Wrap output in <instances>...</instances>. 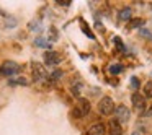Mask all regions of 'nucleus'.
Returning <instances> with one entry per match:
<instances>
[{
	"label": "nucleus",
	"instance_id": "6",
	"mask_svg": "<svg viewBox=\"0 0 152 135\" xmlns=\"http://www.w3.org/2000/svg\"><path fill=\"white\" fill-rule=\"evenodd\" d=\"M46 78V70L43 69V65L38 62L33 64V80L34 82H41V80Z\"/></svg>",
	"mask_w": 152,
	"mask_h": 135
},
{
	"label": "nucleus",
	"instance_id": "7",
	"mask_svg": "<svg viewBox=\"0 0 152 135\" xmlns=\"http://www.w3.org/2000/svg\"><path fill=\"white\" fill-rule=\"evenodd\" d=\"M44 62H46V65H57V64L61 62V56L57 52H54V51H48L46 54H44Z\"/></svg>",
	"mask_w": 152,
	"mask_h": 135
},
{
	"label": "nucleus",
	"instance_id": "24",
	"mask_svg": "<svg viewBox=\"0 0 152 135\" xmlns=\"http://www.w3.org/2000/svg\"><path fill=\"white\" fill-rule=\"evenodd\" d=\"M147 114L152 117V106H149V109H147Z\"/></svg>",
	"mask_w": 152,
	"mask_h": 135
},
{
	"label": "nucleus",
	"instance_id": "4",
	"mask_svg": "<svg viewBox=\"0 0 152 135\" xmlns=\"http://www.w3.org/2000/svg\"><path fill=\"white\" fill-rule=\"evenodd\" d=\"M115 116H116V121L119 122V124H126V122L129 121V117H131V112H129V109L126 108V106H116L115 108Z\"/></svg>",
	"mask_w": 152,
	"mask_h": 135
},
{
	"label": "nucleus",
	"instance_id": "17",
	"mask_svg": "<svg viewBox=\"0 0 152 135\" xmlns=\"http://www.w3.org/2000/svg\"><path fill=\"white\" fill-rule=\"evenodd\" d=\"M144 95L147 96V98H152V82L145 83V86H144Z\"/></svg>",
	"mask_w": 152,
	"mask_h": 135
},
{
	"label": "nucleus",
	"instance_id": "16",
	"mask_svg": "<svg viewBox=\"0 0 152 135\" xmlns=\"http://www.w3.org/2000/svg\"><path fill=\"white\" fill-rule=\"evenodd\" d=\"M110 72H111L113 75H118V73L123 72V65L121 64H113V65H110Z\"/></svg>",
	"mask_w": 152,
	"mask_h": 135
},
{
	"label": "nucleus",
	"instance_id": "1",
	"mask_svg": "<svg viewBox=\"0 0 152 135\" xmlns=\"http://www.w3.org/2000/svg\"><path fill=\"white\" fill-rule=\"evenodd\" d=\"M98 111H100V114H103V116L113 114V111H115V101H113L110 96L102 98L98 103Z\"/></svg>",
	"mask_w": 152,
	"mask_h": 135
},
{
	"label": "nucleus",
	"instance_id": "5",
	"mask_svg": "<svg viewBox=\"0 0 152 135\" xmlns=\"http://www.w3.org/2000/svg\"><path fill=\"white\" fill-rule=\"evenodd\" d=\"M131 101H132V106L136 108V111L137 112H144L145 111V98H144V95H141L139 91H136L134 95L131 96Z\"/></svg>",
	"mask_w": 152,
	"mask_h": 135
},
{
	"label": "nucleus",
	"instance_id": "15",
	"mask_svg": "<svg viewBox=\"0 0 152 135\" xmlns=\"http://www.w3.org/2000/svg\"><path fill=\"white\" fill-rule=\"evenodd\" d=\"M28 28H30L31 31H36V33H38V31L43 30V25H41L39 20H36V21H31V23L28 25Z\"/></svg>",
	"mask_w": 152,
	"mask_h": 135
},
{
	"label": "nucleus",
	"instance_id": "21",
	"mask_svg": "<svg viewBox=\"0 0 152 135\" xmlns=\"http://www.w3.org/2000/svg\"><path fill=\"white\" fill-rule=\"evenodd\" d=\"M115 44H116V47H118L119 51H124V46H123V43H121V39H119L118 36L115 38Z\"/></svg>",
	"mask_w": 152,
	"mask_h": 135
},
{
	"label": "nucleus",
	"instance_id": "13",
	"mask_svg": "<svg viewBox=\"0 0 152 135\" xmlns=\"http://www.w3.org/2000/svg\"><path fill=\"white\" fill-rule=\"evenodd\" d=\"M139 36L147 39V41H152V30H147V28L142 26L141 30H139Z\"/></svg>",
	"mask_w": 152,
	"mask_h": 135
},
{
	"label": "nucleus",
	"instance_id": "18",
	"mask_svg": "<svg viewBox=\"0 0 152 135\" xmlns=\"http://www.w3.org/2000/svg\"><path fill=\"white\" fill-rule=\"evenodd\" d=\"M10 85H23V86H26L28 82H26L25 78H17V80H12Z\"/></svg>",
	"mask_w": 152,
	"mask_h": 135
},
{
	"label": "nucleus",
	"instance_id": "25",
	"mask_svg": "<svg viewBox=\"0 0 152 135\" xmlns=\"http://www.w3.org/2000/svg\"><path fill=\"white\" fill-rule=\"evenodd\" d=\"M132 135H141V134H139V132H134V134H132Z\"/></svg>",
	"mask_w": 152,
	"mask_h": 135
},
{
	"label": "nucleus",
	"instance_id": "11",
	"mask_svg": "<svg viewBox=\"0 0 152 135\" xmlns=\"http://www.w3.org/2000/svg\"><path fill=\"white\" fill-rule=\"evenodd\" d=\"M88 135H105V125H102V124L92 125L88 130Z\"/></svg>",
	"mask_w": 152,
	"mask_h": 135
},
{
	"label": "nucleus",
	"instance_id": "20",
	"mask_svg": "<svg viewBox=\"0 0 152 135\" xmlns=\"http://www.w3.org/2000/svg\"><path fill=\"white\" fill-rule=\"evenodd\" d=\"M72 93L75 96L80 95V83H75V85H72Z\"/></svg>",
	"mask_w": 152,
	"mask_h": 135
},
{
	"label": "nucleus",
	"instance_id": "10",
	"mask_svg": "<svg viewBox=\"0 0 152 135\" xmlns=\"http://www.w3.org/2000/svg\"><path fill=\"white\" fill-rule=\"evenodd\" d=\"M145 21L142 20V18H132V20L128 21V28L129 30H141L142 26H144Z\"/></svg>",
	"mask_w": 152,
	"mask_h": 135
},
{
	"label": "nucleus",
	"instance_id": "8",
	"mask_svg": "<svg viewBox=\"0 0 152 135\" xmlns=\"http://www.w3.org/2000/svg\"><path fill=\"white\" fill-rule=\"evenodd\" d=\"M108 130H110V135H123V125L115 119V121H110Z\"/></svg>",
	"mask_w": 152,
	"mask_h": 135
},
{
	"label": "nucleus",
	"instance_id": "12",
	"mask_svg": "<svg viewBox=\"0 0 152 135\" xmlns=\"http://www.w3.org/2000/svg\"><path fill=\"white\" fill-rule=\"evenodd\" d=\"M34 44H36L38 47H44V49H49L51 47V41L48 39V38H36V39H34Z\"/></svg>",
	"mask_w": 152,
	"mask_h": 135
},
{
	"label": "nucleus",
	"instance_id": "3",
	"mask_svg": "<svg viewBox=\"0 0 152 135\" xmlns=\"http://www.w3.org/2000/svg\"><path fill=\"white\" fill-rule=\"evenodd\" d=\"M0 72L4 73V75H15V73L20 72V65H18L17 62H13V60H5L2 65H0Z\"/></svg>",
	"mask_w": 152,
	"mask_h": 135
},
{
	"label": "nucleus",
	"instance_id": "19",
	"mask_svg": "<svg viewBox=\"0 0 152 135\" xmlns=\"http://www.w3.org/2000/svg\"><path fill=\"white\" fill-rule=\"evenodd\" d=\"M139 85H141V83H139V78H137V77H132V78H131V86L134 90H137Z\"/></svg>",
	"mask_w": 152,
	"mask_h": 135
},
{
	"label": "nucleus",
	"instance_id": "22",
	"mask_svg": "<svg viewBox=\"0 0 152 135\" xmlns=\"http://www.w3.org/2000/svg\"><path fill=\"white\" fill-rule=\"evenodd\" d=\"M56 4H59V5H62V7H69L72 2L70 0H56Z\"/></svg>",
	"mask_w": 152,
	"mask_h": 135
},
{
	"label": "nucleus",
	"instance_id": "14",
	"mask_svg": "<svg viewBox=\"0 0 152 135\" xmlns=\"http://www.w3.org/2000/svg\"><path fill=\"white\" fill-rule=\"evenodd\" d=\"M80 26H82V31H83V34H87V36L90 38V39H95V34H93L92 31H90V28L85 25V21H83V20H80Z\"/></svg>",
	"mask_w": 152,
	"mask_h": 135
},
{
	"label": "nucleus",
	"instance_id": "23",
	"mask_svg": "<svg viewBox=\"0 0 152 135\" xmlns=\"http://www.w3.org/2000/svg\"><path fill=\"white\" fill-rule=\"evenodd\" d=\"M61 75H62V72H59V70H57V72H54V73H53V78H59Z\"/></svg>",
	"mask_w": 152,
	"mask_h": 135
},
{
	"label": "nucleus",
	"instance_id": "2",
	"mask_svg": "<svg viewBox=\"0 0 152 135\" xmlns=\"http://www.w3.org/2000/svg\"><path fill=\"white\" fill-rule=\"evenodd\" d=\"M88 112H90V103L87 101V99L82 98V99L79 101V104L74 108L72 116H74V117H77V119H82V117H85Z\"/></svg>",
	"mask_w": 152,
	"mask_h": 135
},
{
	"label": "nucleus",
	"instance_id": "9",
	"mask_svg": "<svg viewBox=\"0 0 152 135\" xmlns=\"http://www.w3.org/2000/svg\"><path fill=\"white\" fill-rule=\"evenodd\" d=\"M118 18L121 21H129V20H132V10L129 7H124V8H121L119 10V13H118Z\"/></svg>",
	"mask_w": 152,
	"mask_h": 135
}]
</instances>
